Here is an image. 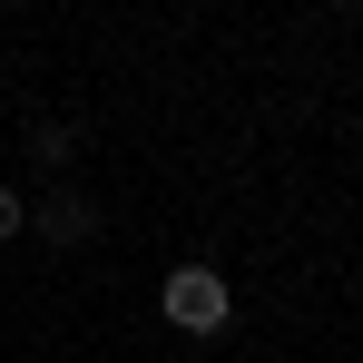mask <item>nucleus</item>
I'll return each instance as SVG.
<instances>
[{"label": "nucleus", "instance_id": "f03ea898", "mask_svg": "<svg viewBox=\"0 0 363 363\" xmlns=\"http://www.w3.org/2000/svg\"><path fill=\"white\" fill-rule=\"evenodd\" d=\"M50 236H60V245L89 236V206H79V196H60V206H50Z\"/></svg>", "mask_w": 363, "mask_h": 363}, {"label": "nucleus", "instance_id": "f257e3e1", "mask_svg": "<svg viewBox=\"0 0 363 363\" xmlns=\"http://www.w3.org/2000/svg\"><path fill=\"white\" fill-rule=\"evenodd\" d=\"M226 314H236V295H226L216 265H177L167 275V324L177 334H226Z\"/></svg>", "mask_w": 363, "mask_h": 363}, {"label": "nucleus", "instance_id": "7ed1b4c3", "mask_svg": "<svg viewBox=\"0 0 363 363\" xmlns=\"http://www.w3.org/2000/svg\"><path fill=\"white\" fill-rule=\"evenodd\" d=\"M20 226H30V206H20V186H0V245L20 236Z\"/></svg>", "mask_w": 363, "mask_h": 363}]
</instances>
